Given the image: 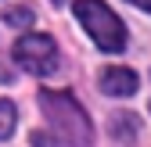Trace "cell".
<instances>
[{"label": "cell", "mask_w": 151, "mask_h": 147, "mask_svg": "<svg viewBox=\"0 0 151 147\" xmlns=\"http://www.w3.org/2000/svg\"><path fill=\"white\" fill-rule=\"evenodd\" d=\"M40 108L50 118V126L58 129V143L68 147H90L93 143V126L90 115L79 108L72 93H58V90H40Z\"/></svg>", "instance_id": "obj_1"}, {"label": "cell", "mask_w": 151, "mask_h": 147, "mask_svg": "<svg viewBox=\"0 0 151 147\" xmlns=\"http://www.w3.org/2000/svg\"><path fill=\"white\" fill-rule=\"evenodd\" d=\"M76 18L83 22V29L90 32V40L101 50L115 54L126 47V25L119 22V14L104 0H76Z\"/></svg>", "instance_id": "obj_2"}, {"label": "cell", "mask_w": 151, "mask_h": 147, "mask_svg": "<svg viewBox=\"0 0 151 147\" xmlns=\"http://www.w3.org/2000/svg\"><path fill=\"white\" fill-rule=\"evenodd\" d=\"M14 61L25 72H32V76H50V72L58 68V43H54L47 32L22 36V40L14 43Z\"/></svg>", "instance_id": "obj_3"}, {"label": "cell", "mask_w": 151, "mask_h": 147, "mask_svg": "<svg viewBox=\"0 0 151 147\" xmlns=\"http://www.w3.org/2000/svg\"><path fill=\"white\" fill-rule=\"evenodd\" d=\"M97 83H101V90L108 97H133L137 86H140V79H137L133 68H104Z\"/></svg>", "instance_id": "obj_4"}, {"label": "cell", "mask_w": 151, "mask_h": 147, "mask_svg": "<svg viewBox=\"0 0 151 147\" xmlns=\"http://www.w3.org/2000/svg\"><path fill=\"white\" fill-rule=\"evenodd\" d=\"M32 18H36V11H32V7H25V4H14V7H7V11H4V22H7V25H14V29L32 25Z\"/></svg>", "instance_id": "obj_5"}, {"label": "cell", "mask_w": 151, "mask_h": 147, "mask_svg": "<svg viewBox=\"0 0 151 147\" xmlns=\"http://www.w3.org/2000/svg\"><path fill=\"white\" fill-rule=\"evenodd\" d=\"M14 122H18V111L11 101H0V140L14 133Z\"/></svg>", "instance_id": "obj_6"}, {"label": "cell", "mask_w": 151, "mask_h": 147, "mask_svg": "<svg viewBox=\"0 0 151 147\" xmlns=\"http://www.w3.org/2000/svg\"><path fill=\"white\" fill-rule=\"evenodd\" d=\"M111 133L122 136V140H133L137 136V118L133 115H115V118H111Z\"/></svg>", "instance_id": "obj_7"}, {"label": "cell", "mask_w": 151, "mask_h": 147, "mask_svg": "<svg viewBox=\"0 0 151 147\" xmlns=\"http://www.w3.org/2000/svg\"><path fill=\"white\" fill-rule=\"evenodd\" d=\"M32 147H61V143L50 140V133H32Z\"/></svg>", "instance_id": "obj_8"}, {"label": "cell", "mask_w": 151, "mask_h": 147, "mask_svg": "<svg viewBox=\"0 0 151 147\" xmlns=\"http://www.w3.org/2000/svg\"><path fill=\"white\" fill-rule=\"evenodd\" d=\"M133 7H140V11H151V0H129Z\"/></svg>", "instance_id": "obj_9"}, {"label": "cell", "mask_w": 151, "mask_h": 147, "mask_svg": "<svg viewBox=\"0 0 151 147\" xmlns=\"http://www.w3.org/2000/svg\"><path fill=\"white\" fill-rule=\"evenodd\" d=\"M54 4H65V0H54Z\"/></svg>", "instance_id": "obj_10"}]
</instances>
